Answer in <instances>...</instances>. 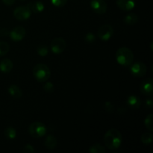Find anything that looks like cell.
<instances>
[{
  "mask_svg": "<svg viewBox=\"0 0 153 153\" xmlns=\"http://www.w3.org/2000/svg\"><path fill=\"white\" fill-rule=\"evenodd\" d=\"M66 48V41L62 37H57L51 43V49L54 54L59 55L62 53Z\"/></svg>",
  "mask_w": 153,
  "mask_h": 153,
  "instance_id": "obj_8",
  "label": "cell"
},
{
  "mask_svg": "<svg viewBox=\"0 0 153 153\" xmlns=\"http://www.w3.org/2000/svg\"><path fill=\"white\" fill-rule=\"evenodd\" d=\"M52 4L56 7H63L67 2V0H50Z\"/></svg>",
  "mask_w": 153,
  "mask_h": 153,
  "instance_id": "obj_25",
  "label": "cell"
},
{
  "mask_svg": "<svg viewBox=\"0 0 153 153\" xmlns=\"http://www.w3.org/2000/svg\"><path fill=\"white\" fill-rule=\"evenodd\" d=\"M85 40L87 43H93L96 40V36L93 33L89 32L85 35Z\"/></svg>",
  "mask_w": 153,
  "mask_h": 153,
  "instance_id": "obj_26",
  "label": "cell"
},
{
  "mask_svg": "<svg viewBox=\"0 0 153 153\" xmlns=\"http://www.w3.org/2000/svg\"><path fill=\"white\" fill-rule=\"evenodd\" d=\"M25 34H26V31L22 26L15 27L13 30L9 32V36H10V39L13 41L16 42L22 40L25 37Z\"/></svg>",
  "mask_w": 153,
  "mask_h": 153,
  "instance_id": "obj_10",
  "label": "cell"
},
{
  "mask_svg": "<svg viewBox=\"0 0 153 153\" xmlns=\"http://www.w3.org/2000/svg\"><path fill=\"white\" fill-rule=\"evenodd\" d=\"M130 67V71L132 76L134 77H143L147 73V67L146 64L142 62H135L131 64Z\"/></svg>",
  "mask_w": 153,
  "mask_h": 153,
  "instance_id": "obj_5",
  "label": "cell"
},
{
  "mask_svg": "<svg viewBox=\"0 0 153 153\" xmlns=\"http://www.w3.org/2000/svg\"><path fill=\"white\" fill-rule=\"evenodd\" d=\"M89 152L91 153H105V149L103 146L99 143L92 145L89 148Z\"/></svg>",
  "mask_w": 153,
  "mask_h": 153,
  "instance_id": "obj_19",
  "label": "cell"
},
{
  "mask_svg": "<svg viewBox=\"0 0 153 153\" xmlns=\"http://www.w3.org/2000/svg\"><path fill=\"white\" fill-rule=\"evenodd\" d=\"M33 75L37 81L45 82L50 78L51 71L46 64H38L33 69Z\"/></svg>",
  "mask_w": 153,
  "mask_h": 153,
  "instance_id": "obj_3",
  "label": "cell"
},
{
  "mask_svg": "<svg viewBox=\"0 0 153 153\" xmlns=\"http://www.w3.org/2000/svg\"><path fill=\"white\" fill-rule=\"evenodd\" d=\"M8 93L10 94V96H12L15 99H19L22 96V92L20 88L17 85H13L9 87Z\"/></svg>",
  "mask_w": 153,
  "mask_h": 153,
  "instance_id": "obj_17",
  "label": "cell"
},
{
  "mask_svg": "<svg viewBox=\"0 0 153 153\" xmlns=\"http://www.w3.org/2000/svg\"><path fill=\"white\" fill-rule=\"evenodd\" d=\"M31 15V10L28 6H19L13 10V16L18 20H26Z\"/></svg>",
  "mask_w": 153,
  "mask_h": 153,
  "instance_id": "obj_7",
  "label": "cell"
},
{
  "mask_svg": "<svg viewBox=\"0 0 153 153\" xmlns=\"http://www.w3.org/2000/svg\"><path fill=\"white\" fill-rule=\"evenodd\" d=\"M10 50V46L7 43L4 41H0V56H4Z\"/></svg>",
  "mask_w": 153,
  "mask_h": 153,
  "instance_id": "obj_22",
  "label": "cell"
},
{
  "mask_svg": "<svg viewBox=\"0 0 153 153\" xmlns=\"http://www.w3.org/2000/svg\"><path fill=\"white\" fill-rule=\"evenodd\" d=\"M127 104L129 107H131L133 109H137L138 108L141 104V101H140V98L137 96L131 95L128 97L127 100Z\"/></svg>",
  "mask_w": 153,
  "mask_h": 153,
  "instance_id": "obj_14",
  "label": "cell"
},
{
  "mask_svg": "<svg viewBox=\"0 0 153 153\" xmlns=\"http://www.w3.org/2000/svg\"><path fill=\"white\" fill-rule=\"evenodd\" d=\"M4 135L7 138L13 140L16 137V131L13 127H8L4 131Z\"/></svg>",
  "mask_w": 153,
  "mask_h": 153,
  "instance_id": "obj_21",
  "label": "cell"
},
{
  "mask_svg": "<svg viewBox=\"0 0 153 153\" xmlns=\"http://www.w3.org/2000/svg\"><path fill=\"white\" fill-rule=\"evenodd\" d=\"M9 35V31L5 28H2L0 29V37H6Z\"/></svg>",
  "mask_w": 153,
  "mask_h": 153,
  "instance_id": "obj_30",
  "label": "cell"
},
{
  "mask_svg": "<svg viewBox=\"0 0 153 153\" xmlns=\"http://www.w3.org/2000/svg\"><path fill=\"white\" fill-rule=\"evenodd\" d=\"M49 50H48V48L45 46H40L37 48V54L40 56H46L47 55Z\"/></svg>",
  "mask_w": 153,
  "mask_h": 153,
  "instance_id": "obj_24",
  "label": "cell"
},
{
  "mask_svg": "<svg viewBox=\"0 0 153 153\" xmlns=\"http://www.w3.org/2000/svg\"><path fill=\"white\" fill-rule=\"evenodd\" d=\"M123 141L121 133L115 128H111L104 136V143L108 149L116 150L120 146Z\"/></svg>",
  "mask_w": 153,
  "mask_h": 153,
  "instance_id": "obj_1",
  "label": "cell"
},
{
  "mask_svg": "<svg viewBox=\"0 0 153 153\" xmlns=\"http://www.w3.org/2000/svg\"><path fill=\"white\" fill-rule=\"evenodd\" d=\"M116 3L118 7L123 11H128L135 7L134 0H117Z\"/></svg>",
  "mask_w": 153,
  "mask_h": 153,
  "instance_id": "obj_12",
  "label": "cell"
},
{
  "mask_svg": "<svg viewBox=\"0 0 153 153\" xmlns=\"http://www.w3.org/2000/svg\"><path fill=\"white\" fill-rule=\"evenodd\" d=\"M152 139H153L152 134H151V133H149V132H145L141 135V138H140V140H141V142L143 143V144L149 145L150 144V143H152Z\"/></svg>",
  "mask_w": 153,
  "mask_h": 153,
  "instance_id": "obj_20",
  "label": "cell"
},
{
  "mask_svg": "<svg viewBox=\"0 0 153 153\" xmlns=\"http://www.w3.org/2000/svg\"><path fill=\"white\" fill-rule=\"evenodd\" d=\"M116 60L120 65L128 67L134 61V53L128 48L121 47L117 51Z\"/></svg>",
  "mask_w": 153,
  "mask_h": 153,
  "instance_id": "obj_2",
  "label": "cell"
},
{
  "mask_svg": "<svg viewBox=\"0 0 153 153\" xmlns=\"http://www.w3.org/2000/svg\"><path fill=\"white\" fill-rule=\"evenodd\" d=\"M140 91L144 95L152 96L153 92V80L151 78L146 79L141 83Z\"/></svg>",
  "mask_w": 153,
  "mask_h": 153,
  "instance_id": "obj_11",
  "label": "cell"
},
{
  "mask_svg": "<svg viewBox=\"0 0 153 153\" xmlns=\"http://www.w3.org/2000/svg\"><path fill=\"white\" fill-rule=\"evenodd\" d=\"M13 62L10 59H4L0 62V71L4 73H7L13 69Z\"/></svg>",
  "mask_w": 153,
  "mask_h": 153,
  "instance_id": "obj_13",
  "label": "cell"
},
{
  "mask_svg": "<svg viewBox=\"0 0 153 153\" xmlns=\"http://www.w3.org/2000/svg\"><path fill=\"white\" fill-rule=\"evenodd\" d=\"M123 22L127 25H134L138 22V16L135 13H128L124 17Z\"/></svg>",
  "mask_w": 153,
  "mask_h": 153,
  "instance_id": "obj_18",
  "label": "cell"
},
{
  "mask_svg": "<svg viewBox=\"0 0 153 153\" xmlns=\"http://www.w3.org/2000/svg\"><path fill=\"white\" fill-rule=\"evenodd\" d=\"M146 105L148 108H152L153 106V101L152 99H147L146 100Z\"/></svg>",
  "mask_w": 153,
  "mask_h": 153,
  "instance_id": "obj_32",
  "label": "cell"
},
{
  "mask_svg": "<svg viewBox=\"0 0 153 153\" xmlns=\"http://www.w3.org/2000/svg\"><path fill=\"white\" fill-rule=\"evenodd\" d=\"M27 6L31 9V12L33 11L34 13H41L44 10V4H43V2L40 1H37L34 3H28Z\"/></svg>",
  "mask_w": 153,
  "mask_h": 153,
  "instance_id": "obj_15",
  "label": "cell"
},
{
  "mask_svg": "<svg viewBox=\"0 0 153 153\" xmlns=\"http://www.w3.org/2000/svg\"><path fill=\"white\" fill-rule=\"evenodd\" d=\"M105 108L109 113H113L114 111V107L113 104L110 102H106L105 104Z\"/></svg>",
  "mask_w": 153,
  "mask_h": 153,
  "instance_id": "obj_28",
  "label": "cell"
},
{
  "mask_svg": "<svg viewBox=\"0 0 153 153\" xmlns=\"http://www.w3.org/2000/svg\"><path fill=\"white\" fill-rule=\"evenodd\" d=\"M152 118H153V114H150L147 115V117H146L144 120V124L146 128L148 130H149L150 131H153V124H152Z\"/></svg>",
  "mask_w": 153,
  "mask_h": 153,
  "instance_id": "obj_23",
  "label": "cell"
},
{
  "mask_svg": "<svg viewBox=\"0 0 153 153\" xmlns=\"http://www.w3.org/2000/svg\"><path fill=\"white\" fill-rule=\"evenodd\" d=\"M91 7L92 10L98 14L106 13L108 9L107 3L105 0H92L91 1Z\"/></svg>",
  "mask_w": 153,
  "mask_h": 153,
  "instance_id": "obj_9",
  "label": "cell"
},
{
  "mask_svg": "<svg viewBox=\"0 0 153 153\" xmlns=\"http://www.w3.org/2000/svg\"><path fill=\"white\" fill-rule=\"evenodd\" d=\"M44 91H46L48 93H52L54 91V85L51 82H46L45 85L43 86Z\"/></svg>",
  "mask_w": 153,
  "mask_h": 153,
  "instance_id": "obj_27",
  "label": "cell"
},
{
  "mask_svg": "<svg viewBox=\"0 0 153 153\" xmlns=\"http://www.w3.org/2000/svg\"><path fill=\"white\" fill-rule=\"evenodd\" d=\"M46 131L47 130H46V126L40 122L32 123L28 128L30 134L35 138L43 137L46 134Z\"/></svg>",
  "mask_w": 153,
  "mask_h": 153,
  "instance_id": "obj_4",
  "label": "cell"
},
{
  "mask_svg": "<svg viewBox=\"0 0 153 153\" xmlns=\"http://www.w3.org/2000/svg\"><path fill=\"white\" fill-rule=\"evenodd\" d=\"M45 146L47 149H54L57 146L58 144V140H57L56 137L53 135H48L46 137L44 143Z\"/></svg>",
  "mask_w": 153,
  "mask_h": 153,
  "instance_id": "obj_16",
  "label": "cell"
},
{
  "mask_svg": "<svg viewBox=\"0 0 153 153\" xmlns=\"http://www.w3.org/2000/svg\"><path fill=\"white\" fill-rule=\"evenodd\" d=\"M34 146L31 144H27L24 146L23 148V152L25 153H33L34 152Z\"/></svg>",
  "mask_w": 153,
  "mask_h": 153,
  "instance_id": "obj_29",
  "label": "cell"
},
{
  "mask_svg": "<svg viewBox=\"0 0 153 153\" xmlns=\"http://www.w3.org/2000/svg\"><path fill=\"white\" fill-rule=\"evenodd\" d=\"M22 1H25V0H22Z\"/></svg>",
  "mask_w": 153,
  "mask_h": 153,
  "instance_id": "obj_33",
  "label": "cell"
},
{
  "mask_svg": "<svg viewBox=\"0 0 153 153\" xmlns=\"http://www.w3.org/2000/svg\"><path fill=\"white\" fill-rule=\"evenodd\" d=\"M1 1H2V2L4 3L5 5L7 6L13 5L15 2V0H1Z\"/></svg>",
  "mask_w": 153,
  "mask_h": 153,
  "instance_id": "obj_31",
  "label": "cell"
},
{
  "mask_svg": "<svg viewBox=\"0 0 153 153\" xmlns=\"http://www.w3.org/2000/svg\"><path fill=\"white\" fill-rule=\"evenodd\" d=\"M113 34V28H112L111 25H108V24L102 25L99 28L98 31H97V36L102 41H108V40H109L112 37Z\"/></svg>",
  "mask_w": 153,
  "mask_h": 153,
  "instance_id": "obj_6",
  "label": "cell"
}]
</instances>
